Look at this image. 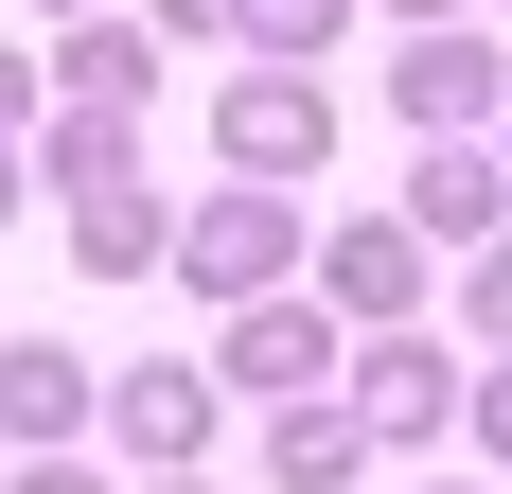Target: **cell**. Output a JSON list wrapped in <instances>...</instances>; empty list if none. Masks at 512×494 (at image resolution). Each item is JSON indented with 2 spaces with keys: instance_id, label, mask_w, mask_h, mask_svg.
Wrapping results in <instances>:
<instances>
[{
  "instance_id": "cell-1",
  "label": "cell",
  "mask_w": 512,
  "mask_h": 494,
  "mask_svg": "<svg viewBox=\"0 0 512 494\" xmlns=\"http://www.w3.org/2000/svg\"><path fill=\"white\" fill-rule=\"evenodd\" d=\"M301 195H283V177H212L195 212H177V247H159V265H177V300H212V318H230V300H265V283H301Z\"/></svg>"
},
{
  "instance_id": "cell-2",
  "label": "cell",
  "mask_w": 512,
  "mask_h": 494,
  "mask_svg": "<svg viewBox=\"0 0 512 494\" xmlns=\"http://www.w3.org/2000/svg\"><path fill=\"white\" fill-rule=\"evenodd\" d=\"M336 406L371 424V459H442L460 442V353L424 336V318H371V336L336 353Z\"/></svg>"
},
{
  "instance_id": "cell-3",
  "label": "cell",
  "mask_w": 512,
  "mask_h": 494,
  "mask_svg": "<svg viewBox=\"0 0 512 494\" xmlns=\"http://www.w3.org/2000/svg\"><path fill=\"white\" fill-rule=\"evenodd\" d=\"M336 300L318 283H265V300H230V318H212V389L230 406H283V389H336Z\"/></svg>"
},
{
  "instance_id": "cell-4",
  "label": "cell",
  "mask_w": 512,
  "mask_h": 494,
  "mask_svg": "<svg viewBox=\"0 0 512 494\" xmlns=\"http://www.w3.org/2000/svg\"><path fill=\"white\" fill-rule=\"evenodd\" d=\"M212 159H230V177H283V195H301L318 159H336V89H318V71H283V53H248V71L212 89Z\"/></svg>"
},
{
  "instance_id": "cell-5",
  "label": "cell",
  "mask_w": 512,
  "mask_h": 494,
  "mask_svg": "<svg viewBox=\"0 0 512 494\" xmlns=\"http://www.w3.org/2000/svg\"><path fill=\"white\" fill-rule=\"evenodd\" d=\"M389 106H407L424 142H477L512 106V36H477V18H407V53H389Z\"/></svg>"
},
{
  "instance_id": "cell-6",
  "label": "cell",
  "mask_w": 512,
  "mask_h": 494,
  "mask_svg": "<svg viewBox=\"0 0 512 494\" xmlns=\"http://www.w3.org/2000/svg\"><path fill=\"white\" fill-rule=\"evenodd\" d=\"M424 265H442V247H424L407 212H371V230H318V247H301V283L336 300V336H371V318H424Z\"/></svg>"
},
{
  "instance_id": "cell-7",
  "label": "cell",
  "mask_w": 512,
  "mask_h": 494,
  "mask_svg": "<svg viewBox=\"0 0 512 494\" xmlns=\"http://www.w3.org/2000/svg\"><path fill=\"white\" fill-rule=\"evenodd\" d=\"M212 424H230V389H212V353H195V371H177V353H142V371H106V442L142 459V477H159V459H212Z\"/></svg>"
},
{
  "instance_id": "cell-8",
  "label": "cell",
  "mask_w": 512,
  "mask_h": 494,
  "mask_svg": "<svg viewBox=\"0 0 512 494\" xmlns=\"http://www.w3.org/2000/svg\"><path fill=\"white\" fill-rule=\"evenodd\" d=\"M389 212H407V230L442 247V265H460V247H495V230H512V159H495V124H477V142H424Z\"/></svg>"
},
{
  "instance_id": "cell-9",
  "label": "cell",
  "mask_w": 512,
  "mask_h": 494,
  "mask_svg": "<svg viewBox=\"0 0 512 494\" xmlns=\"http://www.w3.org/2000/svg\"><path fill=\"white\" fill-rule=\"evenodd\" d=\"M106 424V371L71 336H0V459H36V442H89Z\"/></svg>"
},
{
  "instance_id": "cell-10",
  "label": "cell",
  "mask_w": 512,
  "mask_h": 494,
  "mask_svg": "<svg viewBox=\"0 0 512 494\" xmlns=\"http://www.w3.org/2000/svg\"><path fill=\"white\" fill-rule=\"evenodd\" d=\"M18 159H36L53 212H71V195H124V177H142V106H36V124H18Z\"/></svg>"
},
{
  "instance_id": "cell-11",
  "label": "cell",
  "mask_w": 512,
  "mask_h": 494,
  "mask_svg": "<svg viewBox=\"0 0 512 494\" xmlns=\"http://www.w3.org/2000/svg\"><path fill=\"white\" fill-rule=\"evenodd\" d=\"M53 106H159V18H53Z\"/></svg>"
},
{
  "instance_id": "cell-12",
  "label": "cell",
  "mask_w": 512,
  "mask_h": 494,
  "mask_svg": "<svg viewBox=\"0 0 512 494\" xmlns=\"http://www.w3.org/2000/svg\"><path fill=\"white\" fill-rule=\"evenodd\" d=\"M265 477H283V494H354L371 477V424L336 389H283V406H265Z\"/></svg>"
},
{
  "instance_id": "cell-13",
  "label": "cell",
  "mask_w": 512,
  "mask_h": 494,
  "mask_svg": "<svg viewBox=\"0 0 512 494\" xmlns=\"http://www.w3.org/2000/svg\"><path fill=\"white\" fill-rule=\"evenodd\" d=\"M159 247H177V195H142V177L124 195H71V265L89 283H159Z\"/></svg>"
},
{
  "instance_id": "cell-14",
  "label": "cell",
  "mask_w": 512,
  "mask_h": 494,
  "mask_svg": "<svg viewBox=\"0 0 512 494\" xmlns=\"http://www.w3.org/2000/svg\"><path fill=\"white\" fill-rule=\"evenodd\" d=\"M336 36H354V0H248L230 18V53H283V71H336Z\"/></svg>"
},
{
  "instance_id": "cell-15",
  "label": "cell",
  "mask_w": 512,
  "mask_h": 494,
  "mask_svg": "<svg viewBox=\"0 0 512 494\" xmlns=\"http://www.w3.org/2000/svg\"><path fill=\"white\" fill-rule=\"evenodd\" d=\"M460 336H477V353H512V230H495V247H460Z\"/></svg>"
},
{
  "instance_id": "cell-16",
  "label": "cell",
  "mask_w": 512,
  "mask_h": 494,
  "mask_svg": "<svg viewBox=\"0 0 512 494\" xmlns=\"http://www.w3.org/2000/svg\"><path fill=\"white\" fill-rule=\"evenodd\" d=\"M460 442L512 477V353H495V371H460Z\"/></svg>"
},
{
  "instance_id": "cell-17",
  "label": "cell",
  "mask_w": 512,
  "mask_h": 494,
  "mask_svg": "<svg viewBox=\"0 0 512 494\" xmlns=\"http://www.w3.org/2000/svg\"><path fill=\"white\" fill-rule=\"evenodd\" d=\"M0 494H106V477H89L71 442H36V459H0Z\"/></svg>"
},
{
  "instance_id": "cell-18",
  "label": "cell",
  "mask_w": 512,
  "mask_h": 494,
  "mask_svg": "<svg viewBox=\"0 0 512 494\" xmlns=\"http://www.w3.org/2000/svg\"><path fill=\"white\" fill-rule=\"evenodd\" d=\"M36 106H53V53H18V36H0V124H36Z\"/></svg>"
},
{
  "instance_id": "cell-19",
  "label": "cell",
  "mask_w": 512,
  "mask_h": 494,
  "mask_svg": "<svg viewBox=\"0 0 512 494\" xmlns=\"http://www.w3.org/2000/svg\"><path fill=\"white\" fill-rule=\"evenodd\" d=\"M142 18H159V53H177V36H230L248 0H142Z\"/></svg>"
},
{
  "instance_id": "cell-20",
  "label": "cell",
  "mask_w": 512,
  "mask_h": 494,
  "mask_svg": "<svg viewBox=\"0 0 512 494\" xmlns=\"http://www.w3.org/2000/svg\"><path fill=\"white\" fill-rule=\"evenodd\" d=\"M18 212H36V159H18V124H0V230H18Z\"/></svg>"
},
{
  "instance_id": "cell-21",
  "label": "cell",
  "mask_w": 512,
  "mask_h": 494,
  "mask_svg": "<svg viewBox=\"0 0 512 494\" xmlns=\"http://www.w3.org/2000/svg\"><path fill=\"white\" fill-rule=\"evenodd\" d=\"M18 18H36V36H53V18H106V0H18Z\"/></svg>"
},
{
  "instance_id": "cell-22",
  "label": "cell",
  "mask_w": 512,
  "mask_h": 494,
  "mask_svg": "<svg viewBox=\"0 0 512 494\" xmlns=\"http://www.w3.org/2000/svg\"><path fill=\"white\" fill-rule=\"evenodd\" d=\"M142 494H212V477H195V459H159V477H142Z\"/></svg>"
},
{
  "instance_id": "cell-23",
  "label": "cell",
  "mask_w": 512,
  "mask_h": 494,
  "mask_svg": "<svg viewBox=\"0 0 512 494\" xmlns=\"http://www.w3.org/2000/svg\"><path fill=\"white\" fill-rule=\"evenodd\" d=\"M389 18H477V0H389Z\"/></svg>"
},
{
  "instance_id": "cell-24",
  "label": "cell",
  "mask_w": 512,
  "mask_h": 494,
  "mask_svg": "<svg viewBox=\"0 0 512 494\" xmlns=\"http://www.w3.org/2000/svg\"><path fill=\"white\" fill-rule=\"evenodd\" d=\"M424 494H495V477H424Z\"/></svg>"
},
{
  "instance_id": "cell-25",
  "label": "cell",
  "mask_w": 512,
  "mask_h": 494,
  "mask_svg": "<svg viewBox=\"0 0 512 494\" xmlns=\"http://www.w3.org/2000/svg\"><path fill=\"white\" fill-rule=\"evenodd\" d=\"M495 159H512V106H495Z\"/></svg>"
},
{
  "instance_id": "cell-26",
  "label": "cell",
  "mask_w": 512,
  "mask_h": 494,
  "mask_svg": "<svg viewBox=\"0 0 512 494\" xmlns=\"http://www.w3.org/2000/svg\"><path fill=\"white\" fill-rule=\"evenodd\" d=\"M495 18H512V0H495Z\"/></svg>"
}]
</instances>
